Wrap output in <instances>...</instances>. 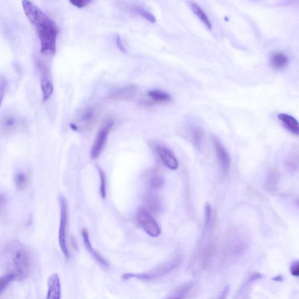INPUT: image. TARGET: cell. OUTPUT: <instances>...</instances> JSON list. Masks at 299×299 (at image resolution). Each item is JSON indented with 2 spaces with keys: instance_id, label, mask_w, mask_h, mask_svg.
Returning a JSON list of instances; mask_svg holds the SVG:
<instances>
[{
  "instance_id": "cell-1",
  "label": "cell",
  "mask_w": 299,
  "mask_h": 299,
  "mask_svg": "<svg viewBox=\"0 0 299 299\" xmlns=\"http://www.w3.org/2000/svg\"><path fill=\"white\" fill-rule=\"evenodd\" d=\"M22 5L26 17L36 30L40 41L41 54L47 56L54 55L57 37L59 32L58 26L29 0H22Z\"/></svg>"
},
{
  "instance_id": "cell-2",
  "label": "cell",
  "mask_w": 299,
  "mask_h": 299,
  "mask_svg": "<svg viewBox=\"0 0 299 299\" xmlns=\"http://www.w3.org/2000/svg\"><path fill=\"white\" fill-rule=\"evenodd\" d=\"M8 272L16 274L17 280L27 277L31 269V255L27 248L19 241L11 242L5 249Z\"/></svg>"
},
{
  "instance_id": "cell-3",
  "label": "cell",
  "mask_w": 299,
  "mask_h": 299,
  "mask_svg": "<svg viewBox=\"0 0 299 299\" xmlns=\"http://www.w3.org/2000/svg\"><path fill=\"white\" fill-rule=\"evenodd\" d=\"M101 112V109L98 105H89L80 109L72 120L70 127L79 133H88L96 126Z\"/></svg>"
},
{
  "instance_id": "cell-4",
  "label": "cell",
  "mask_w": 299,
  "mask_h": 299,
  "mask_svg": "<svg viewBox=\"0 0 299 299\" xmlns=\"http://www.w3.org/2000/svg\"><path fill=\"white\" fill-rule=\"evenodd\" d=\"M60 219L59 230V242L60 249L64 257L69 259L70 253L67 244V228L68 224V208L66 199L63 196L59 197Z\"/></svg>"
},
{
  "instance_id": "cell-5",
  "label": "cell",
  "mask_w": 299,
  "mask_h": 299,
  "mask_svg": "<svg viewBox=\"0 0 299 299\" xmlns=\"http://www.w3.org/2000/svg\"><path fill=\"white\" fill-rule=\"evenodd\" d=\"M114 125V122L112 120H108L103 124L95 138L92 149L90 151V156L92 159L99 157L104 150L107 143L108 136Z\"/></svg>"
},
{
  "instance_id": "cell-6",
  "label": "cell",
  "mask_w": 299,
  "mask_h": 299,
  "mask_svg": "<svg viewBox=\"0 0 299 299\" xmlns=\"http://www.w3.org/2000/svg\"><path fill=\"white\" fill-rule=\"evenodd\" d=\"M36 66L40 76L41 92H42L43 101H47L54 93V86L50 78L49 69L44 63L39 59L36 60Z\"/></svg>"
},
{
  "instance_id": "cell-7",
  "label": "cell",
  "mask_w": 299,
  "mask_h": 299,
  "mask_svg": "<svg viewBox=\"0 0 299 299\" xmlns=\"http://www.w3.org/2000/svg\"><path fill=\"white\" fill-rule=\"evenodd\" d=\"M138 222L143 229L151 237H156L160 235L161 230L158 223L151 217L149 211L142 208L138 211Z\"/></svg>"
},
{
  "instance_id": "cell-8",
  "label": "cell",
  "mask_w": 299,
  "mask_h": 299,
  "mask_svg": "<svg viewBox=\"0 0 299 299\" xmlns=\"http://www.w3.org/2000/svg\"><path fill=\"white\" fill-rule=\"evenodd\" d=\"M179 260L177 259L172 261H169L166 263L161 265L160 267H157L153 269L152 271L143 274H126L123 275V279L127 280L131 278H137L139 279H151L163 275L168 272L172 271L179 264Z\"/></svg>"
},
{
  "instance_id": "cell-9",
  "label": "cell",
  "mask_w": 299,
  "mask_h": 299,
  "mask_svg": "<svg viewBox=\"0 0 299 299\" xmlns=\"http://www.w3.org/2000/svg\"><path fill=\"white\" fill-rule=\"evenodd\" d=\"M213 145L216 156H217L222 172L225 175L228 174L231 165V159L228 150L223 143L217 138H213Z\"/></svg>"
},
{
  "instance_id": "cell-10",
  "label": "cell",
  "mask_w": 299,
  "mask_h": 299,
  "mask_svg": "<svg viewBox=\"0 0 299 299\" xmlns=\"http://www.w3.org/2000/svg\"><path fill=\"white\" fill-rule=\"evenodd\" d=\"M157 154L166 167L170 169L175 170L179 168V164L173 151L163 145H158L156 147Z\"/></svg>"
},
{
  "instance_id": "cell-11",
  "label": "cell",
  "mask_w": 299,
  "mask_h": 299,
  "mask_svg": "<svg viewBox=\"0 0 299 299\" xmlns=\"http://www.w3.org/2000/svg\"><path fill=\"white\" fill-rule=\"evenodd\" d=\"M22 124L21 120L12 116H5L0 122V133L4 137L14 135Z\"/></svg>"
},
{
  "instance_id": "cell-12",
  "label": "cell",
  "mask_w": 299,
  "mask_h": 299,
  "mask_svg": "<svg viewBox=\"0 0 299 299\" xmlns=\"http://www.w3.org/2000/svg\"><path fill=\"white\" fill-rule=\"evenodd\" d=\"M137 91V87L134 84L124 86L116 91L108 97V100L111 102L130 101L133 99Z\"/></svg>"
},
{
  "instance_id": "cell-13",
  "label": "cell",
  "mask_w": 299,
  "mask_h": 299,
  "mask_svg": "<svg viewBox=\"0 0 299 299\" xmlns=\"http://www.w3.org/2000/svg\"><path fill=\"white\" fill-rule=\"evenodd\" d=\"M48 286V299H59L61 297V284L58 274H53L49 278Z\"/></svg>"
},
{
  "instance_id": "cell-14",
  "label": "cell",
  "mask_w": 299,
  "mask_h": 299,
  "mask_svg": "<svg viewBox=\"0 0 299 299\" xmlns=\"http://www.w3.org/2000/svg\"><path fill=\"white\" fill-rule=\"evenodd\" d=\"M82 237L83 241L85 244L87 251L90 253L93 258L97 261V262L101 266L105 268L109 267V264L103 257H102L99 253H98L96 249H95L92 246L90 240L89 233L87 230L83 229L81 232Z\"/></svg>"
},
{
  "instance_id": "cell-15",
  "label": "cell",
  "mask_w": 299,
  "mask_h": 299,
  "mask_svg": "<svg viewBox=\"0 0 299 299\" xmlns=\"http://www.w3.org/2000/svg\"><path fill=\"white\" fill-rule=\"evenodd\" d=\"M278 118L290 133L299 136V122L296 118L286 113H279Z\"/></svg>"
},
{
  "instance_id": "cell-16",
  "label": "cell",
  "mask_w": 299,
  "mask_h": 299,
  "mask_svg": "<svg viewBox=\"0 0 299 299\" xmlns=\"http://www.w3.org/2000/svg\"><path fill=\"white\" fill-rule=\"evenodd\" d=\"M148 96L150 100L147 101L149 103L147 105L167 103L171 100V97L168 94L160 90L150 91Z\"/></svg>"
},
{
  "instance_id": "cell-17",
  "label": "cell",
  "mask_w": 299,
  "mask_h": 299,
  "mask_svg": "<svg viewBox=\"0 0 299 299\" xmlns=\"http://www.w3.org/2000/svg\"><path fill=\"white\" fill-rule=\"evenodd\" d=\"M271 66L276 70H281L287 66L288 64V58L282 53H276L272 55L270 58Z\"/></svg>"
},
{
  "instance_id": "cell-18",
  "label": "cell",
  "mask_w": 299,
  "mask_h": 299,
  "mask_svg": "<svg viewBox=\"0 0 299 299\" xmlns=\"http://www.w3.org/2000/svg\"><path fill=\"white\" fill-rule=\"evenodd\" d=\"M190 7L192 12L195 14V16L205 24L208 29L211 30L212 26H211L209 18L203 10L194 2H191Z\"/></svg>"
},
{
  "instance_id": "cell-19",
  "label": "cell",
  "mask_w": 299,
  "mask_h": 299,
  "mask_svg": "<svg viewBox=\"0 0 299 299\" xmlns=\"http://www.w3.org/2000/svg\"><path fill=\"white\" fill-rule=\"evenodd\" d=\"M205 138V134L202 128L197 127L192 132V141L196 149L200 150L202 148Z\"/></svg>"
},
{
  "instance_id": "cell-20",
  "label": "cell",
  "mask_w": 299,
  "mask_h": 299,
  "mask_svg": "<svg viewBox=\"0 0 299 299\" xmlns=\"http://www.w3.org/2000/svg\"><path fill=\"white\" fill-rule=\"evenodd\" d=\"M145 201L147 210L152 211L153 213H156L160 210V203L156 195L153 194L147 195Z\"/></svg>"
},
{
  "instance_id": "cell-21",
  "label": "cell",
  "mask_w": 299,
  "mask_h": 299,
  "mask_svg": "<svg viewBox=\"0 0 299 299\" xmlns=\"http://www.w3.org/2000/svg\"><path fill=\"white\" fill-rule=\"evenodd\" d=\"M279 179V173L273 170L268 174L266 181V188L268 191H273L276 187Z\"/></svg>"
},
{
  "instance_id": "cell-22",
  "label": "cell",
  "mask_w": 299,
  "mask_h": 299,
  "mask_svg": "<svg viewBox=\"0 0 299 299\" xmlns=\"http://www.w3.org/2000/svg\"><path fill=\"white\" fill-rule=\"evenodd\" d=\"M17 280L16 274L7 272L5 275H3L0 279V294L3 292V291L6 289V287L9 285L11 282Z\"/></svg>"
},
{
  "instance_id": "cell-23",
  "label": "cell",
  "mask_w": 299,
  "mask_h": 299,
  "mask_svg": "<svg viewBox=\"0 0 299 299\" xmlns=\"http://www.w3.org/2000/svg\"><path fill=\"white\" fill-rule=\"evenodd\" d=\"M131 10L133 11L134 13L139 15V16H141L144 18H145L146 20H148L150 22H151V23H156V18L154 17L153 15L149 12L148 11L142 8V7H132Z\"/></svg>"
},
{
  "instance_id": "cell-24",
  "label": "cell",
  "mask_w": 299,
  "mask_h": 299,
  "mask_svg": "<svg viewBox=\"0 0 299 299\" xmlns=\"http://www.w3.org/2000/svg\"><path fill=\"white\" fill-rule=\"evenodd\" d=\"M29 176L24 173H18L15 177V183L19 189H24L28 184Z\"/></svg>"
},
{
  "instance_id": "cell-25",
  "label": "cell",
  "mask_w": 299,
  "mask_h": 299,
  "mask_svg": "<svg viewBox=\"0 0 299 299\" xmlns=\"http://www.w3.org/2000/svg\"><path fill=\"white\" fill-rule=\"evenodd\" d=\"M100 177V193L102 198H105L106 197V177L103 169L98 168Z\"/></svg>"
},
{
  "instance_id": "cell-26",
  "label": "cell",
  "mask_w": 299,
  "mask_h": 299,
  "mask_svg": "<svg viewBox=\"0 0 299 299\" xmlns=\"http://www.w3.org/2000/svg\"><path fill=\"white\" fill-rule=\"evenodd\" d=\"M149 183L150 187L153 189H158L162 186L163 181L160 176L154 175L150 177Z\"/></svg>"
},
{
  "instance_id": "cell-27",
  "label": "cell",
  "mask_w": 299,
  "mask_h": 299,
  "mask_svg": "<svg viewBox=\"0 0 299 299\" xmlns=\"http://www.w3.org/2000/svg\"><path fill=\"white\" fill-rule=\"evenodd\" d=\"M191 284H185V285L179 287L174 294L173 298H181L184 294H186L191 289Z\"/></svg>"
},
{
  "instance_id": "cell-28",
  "label": "cell",
  "mask_w": 299,
  "mask_h": 299,
  "mask_svg": "<svg viewBox=\"0 0 299 299\" xmlns=\"http://www.w3.org/2000/svg\"><path fill=\"white\" fill-rule=\"evenodd\" d=\"M93 1V0H69L72 5L76 7L78 9L84 8Z\"/></svg>"
},
{
  "instance_id": "cell-29",
  "label": "cell",
  "mask_w": 299,
  "mask_h": 299,
  "mask_svg": "<svg viewBox=\"0 0 299 299\" xmlns=\"http://www.w3.org/2000/svg\"><path fill=\"white\" fill-rule=\"evenodd\" d=\"M290 271L291 275L299 277V260L295 261L291 264Z\"/></svg>"
},
{
  "instance_id": "cell-30",
  "label": "cell",
  "mask_w": 299,
  "mask_h": 299,
  "mask_svg": "<svg viewBox=\"0 0 299 299\" xmlns=\"http://www.w3.org/2000/svg\"><path fill=\"white\" fill-rule=\"evenodd\" d=\"M211 215V208L209 203H206L205 206V224L209 225Z\"/></svg>"
},
{
  "instance_id": "cell-31",
  "label": "cell",
  "mask_w": 299,
  "mask_h": 299,
  "mask_svg": "<svg viewBox=\"0 0 299 299\" xmlns=\"http://www.w3.org/2000/svg\"><path fill=\"white\" fill-rule=\"evenodd\" d=\"M115 39L117 47H118V48L119 49V50L123 52H126V49L124 47L122 41L120 39V36L119 35H116Z\"/></svg>"
},
{
  "instance_id": "cell-32",
  "label": "cell",
  "mask_w": 299,
  "mask_h": 299,
  "mask_svg": "<svg viewBox=\"0 0 299 299\" xmlns=\"http://www.w3.org/2000/svg\"><path fill=\"white\" fill-rule=\"evenodd\" d=\"M274 281H282L283 280V278L281 276H277L276 277L273 278Z\"/></svg>"
}]
</instances>
